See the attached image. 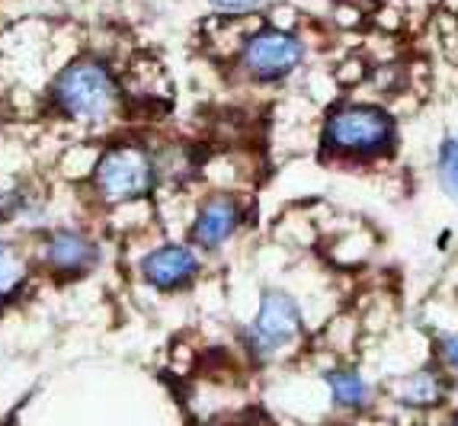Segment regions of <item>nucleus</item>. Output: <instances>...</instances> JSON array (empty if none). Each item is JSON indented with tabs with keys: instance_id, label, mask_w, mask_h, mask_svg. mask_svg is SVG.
Segmentation results:
<instances>
[{
	"instance_id": "1",
	"label": "nucleus",
	"mask_w": 458,
	"mask_h": 426,
	"mask_svg": "<svg viewBox=\"0 0 458 426\" xmlns=\"http://www.w3.org/2000/svg\"><path fill=\"white\" fill-rule=\"evenodd\" d=\"M52 103L64 119L77 125H103L113 119L123 103V90L106 61L84 55L55 77Z\"/></svg>"
},
{
	"instance_id": "2",
	"label": "nucleus",
	"mask_w": 458,
	"mask_h": 426,
	"mask_svg": "<svg viewBox=\"0 0 458 426\" xmlns=\"http://www.w3.org/2000/svg\"><path fill=\"white\" fill-rule=\"evenodd\" d=\"M394 115L372 103H344V106L330 109L327 122H324V151L334 158H382L394 148Z\"/></svg>"
},
{
	"instance_id": "3",
	"label": "nucleus",
	"mask_w": 458,
	"mask_h": 426,
	"mask_svg": "<svg viewBox=\"0 0 458 426\" xmlns=\"http://www.w3.org/2000/svg\"><path fill=\"white\" fill-rule=\"evenodd\" d=\"M157 164L154 151L138 141H115L99 154L97 167L90 174V190L99 206L119 209L129 202H141L157 186Z\"/></svg>"
},
{
	"instance_id": "4",
	"label": "nucleus",
	"mask_w": 458,
	"mask_h": 426,
	"mask_svg": "<svg viewBox=\"0 0 458 426\" xmlns=\"http://www.w3.org/2000/svg\"><path fill=\"white\" fill-rule=\"evenodd\" d=\"M301 334V308L285 289H267L257 308V318L244 330L247 350L257 359H273L285 353Z\"/></svg>"
},
{
	"instance_id": "5",
	"label": "nucleus",
	"mask_w": 458,
	"mask_h": 426,
	"mask_svg": "<svg viewBox=\"0 0 458 426\" xmlns=\"http://www.w3.org/2000/svg\"><path fill=\"white\" fill-rule=\"evenodd\" d=\"M308 48L295 32L285 30H257L244 46H241V71L250 81L260 84H273V81H285L289 74H295L305 61Z\"/></svg>"
},
{
	"instance_id": "6",
	"label": "nucleus",
	"mask_w": 458,
	"mask_h": 426,
	"mask_svg": "<svg viewBox=\"0 0 458 426\" xmlns=\"http://www.w3.org/2000/svg\"><path fill=\"white\" fill-rule=\"evenodd\" d=\"M36 260L55 279H84L99 263V243L87 231L62 225L38 237Z\"/></svg>"
},
{
	"instance_id": "7",
	"label": "nucleus",
	"mask_w": 458,
	"mask_h": 426,
	"mask_svg": "<svg viewBox=\"0 0 458 426\" xmlns=\"http://www.w3.org/2000/svg\"><path fill=\"white\" fill-rule=\"evenodd\" d=\"M244 225V206H241V199L228 196V192H218V196L206 199L202 206H199L196 218H192V247L202 253H215L222 251L225 243L241 231Z\"/></svg>"
},
{
	"instance_id": "8",
	"label": "nucleus",
	"mask_w": 458,
	"mask_h": 426,
	"mask_svg": "<svg viewBox=\"0 0 458 426\" xmlns=\"http://www.w3.org/2000/svg\"><path fill=\"white\" fill-rule=\"evenodd\" d=\"M202 269V260L186 243H161L141 260V279L161 292H180L192 285Z\"/></svg>"
},
{
	"instance_id": "9",
	"label": "nucleus",
	"mask_w": 458,
	"mask_h": 426,
	"mask_svg": "<svg viewBox=\"0 0 458 426\" xmlns=\"http://www.w3.org/2000/svg\"><path fill=\"white\" fill-rule=\"evenodd\" d=\"M30 285V257L10 237H0V308L13 304Z\"/></svg>"
},
{
	"instance_id": "10",
	"label": "nucleus",
	"mask_w": 458,
	"mask_h": 426,
	"mask_svg": "<svg viewBox=\"0 0 458 426\" xmlns=\"http://www.w3.org/2000/svg\"><path fill=\"white\" fill-rule=\"evenodd\" d=\"M327 388L330 401L340 411H362L372 401V388H369V381L356 369H334V372H327Z\"/></svg>"
},
{
	"instance_id": "11",
	"label": "nucleus",
	"mask_w": 458,
	"mask_h": 426,
	"mask_svg": "<svg viewBox=\"0 0 458 426\" xmlns=\"http://www.w3.org/2000/svg\"><path fill=\"white\" fill-rule=\"evenodd\" d=\"M443 395L445 379L436 369H420L397 385V401L407 407H433L436 401H443Z\"/></svg>"
},
{
	"instance_id": "12",
	"label": "nucleus",
	"mask_w": 458,
	"mask_h": 426,
	"mask_svg": "<svg viewBox=\"0 0 458 426\" xmlns=\"http://www.w3.org/2000/svg\"><path fill=\"white\" fill-rule=\"evenodd\" d=\"M436 176L445 196L458 202V135L443 138V145L436 151Z\"/></svg>"
},
{
	"instance_id": "13",
	"label": "nucleus",
	"mask_w": 458,
	"mask_h": 426,
	"mask_svg": "<svg viewBox=\"0 0 458 426\" xmlns=\"http://www.w3.org/2000/svg\"><path fill=\"white\" fill-rule=\"evenodd\" d=\"M30 209H36V202L26 196L23 186H0V225L23 218Z\"/></svg>"
},
{
	"instance_id": "14",
	"label": "nucleus",
	"mask_w": 458,
	"mask_h": 426,
	"mask_svg": "<svg viewBox=\"0 0 458 426\" xmlns=\"http://www.w3.org/2000/svg\"><path fill=\"white\" fill-rule=\"evenodd\" d=\"M218 13H231V16H244L253 13V10H260L267 0H208Z\"/></svg>"
},
{
	"instance_id": "15",
	"label": "nucleus",
	"mask_w": 458,
	"mask_h": 426,
	"mask_svg": "<svg viewBox=\"0 0 458 426\" xmlns=\"http://www.w3.org/2000/svg\"><path fill=\"white\" fill-rule=\"evenodd\" d=\"M443 362L458 372V334H452L443 340Z\"/></svg>"
}]
</instances>
